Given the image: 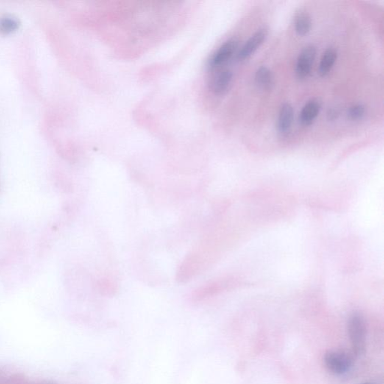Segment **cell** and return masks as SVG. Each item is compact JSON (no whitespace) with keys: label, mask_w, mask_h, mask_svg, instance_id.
Here are the masks:
<instances>
[{"label":"cell","mask_w":384,"mask_h":384,"mask_svg":"<svg viewBox=\"0 0 384 384\" xmlns=\"http://www.w3.org/2000/svg\"><path fill=\"white\" fill-rule=\"evenodd\" d=\"M348 335L353 349L357 355L363 354L366 348L367 328L363 315L354 313L348 320Z\"/></svg>","instance_id":"1"},{"label":"cell","mask_w":384,"mask_h":384,"mask_svg":"<svg viewBox=\"0 0 384 384\" xmlns=\"http://www.w3.org/2000/svg\"><path fill=\"white\" fill-rule=\"evenodd\" d=\"M324 361L327 369L335 374H345L352 366L351 357L341 351H327L324 355Z\"/></svg>","instance_id":"2"},{"label":"cell","mask_w":384,"mask_h":384,"mask_svg":"<svg viewBox=\"0 0 384 384\" xmlns=\"http://www.w3.org/2000/svg\"><path fill=\"white\" fill-rule=\"evenodd\" d=\"M239 47L238 39H229L224 42L209 60L208 65L210 68H218L227 62L232 57Z\"/></svg>","instance_id":"3"},{"label":"cell","mask_w":384,"mask_h":384,"mask_svg":"<svg viewBox=\"0 0 384 384\" xmlns=\"http://www.w3.org/2000/svg\"><path fill=\"white\" fill-rule=\"evenodd\" d=\"M316 54V48L312 45L305 47L301 51L296 62V72L298 78L302 79L309 75L315 62Z\"/></svg>","instance_id":"4"},{"label":"cell","mask_w":384,"mask_h":384,"mask_svg":"<svg viewBox=\"0 0 384 384\" xmlns=\"http://www.w3.org/2000/svg\"><path fill=\"white\" fill-rule=\"evenodd\" d=\"M268 35L267 29L265 28L257 30L251 38L242 47L240 52L238 53V59L243 60L251 57L257 51V50L263 45Z\"/></svg>","instance_id":"5"},{"label":"cell","mask_w":384,"mask_h":384,"mask_svg":"<svg viewBox=\"0 0 384 384\" xmlns=\"http://www.w3.org/2000/svg\"><path fill=\"white\" fill-rule=\"evenodd\" d=\"M232 81V71L229 69H221L213 74L209 86L212 93L222 95L228 90Z\"/></svg>","instance_id":"6"},{"label":"cell","mask_w":384,"mask_h":384,"mask_svg":"<svg viewBox=\"0 0 384 384\" xmlns=\"http://www.w3.org/2000/svg\"><path fill=\"white\" fill-rule=\"evenodd\" d=\"M321 104L318 100H311L305 104L299 114V121L304 126L312 124L321 111Z\"/></svg>","instance_id":"7"},{"label":"cell","mask_w":384,"mask_h":384,"mask_svg":"<svg viewBox=\"0 0 384 384\" xmlns=\"http://www.w3.org/2000/svg\"><path fill=\"white\" fill-rule=\"evenodd\" d=\"M293 108L291 104L285 103L279 110L278 128L281 133H286L291 127L293 121Z\"/></svg>","instance_id":"8"},{"label":"cell","mask_w":384,"mask_h":384,"mask_svg":"<svg viewBox=\"0 0 384 384\" xmlns=\"http://www.w3.org/2000/svg\"><path fill=\"white\" fill-rule=\"evenodd\" d=\"M312 23L310 15L300 11L295 15L294 28L296 33L301 36L307 35L312 29Z\"/></svg>","instance_id":"9"},{"label":"cell","mask_w":384,"mask_h":384,"mask_svg":"<svg viewBox=\"0 0 384 384\" xmlns=\"http://www.w3.org/2000/svg\"><path fill=\"white\" fill-rule=\"evenodd\" d=\"M338 54L336 51L333 48H329L325 52L321 59L319 65V74L320 75L324 77L329 74V71L333 67L334 64L336 62Z\"/></svg>","instance_id":"10"},{"label":"cell","mask_w":384,"mask_h":384,"mask_svg":"<svg viewBox=\"0 0 384 384\" xmlns=\"http://www.w3.org/2000/svg\"><path fill=\"white\" fill-rule=\"evenodd\" d=\"M273 81H274V77H273V73L266 67H260L256 71L255 82L260 88L263 90L271 88Z\"/></svg>","instance_id":"11"},{"label":"cell","mask_w":384,"mask_h":384,"mask_svg":"<svg viewBox=\"0 0 384 384\" xmlns=\"http://www.w3.org/2000/svg\"><path fill=\"white\" fill-rule=\"evenodd\" d=\"M20 23L16 18L12 16H3L0 18V34L9 35L19 28Z\"/></svg>","instance_id":"12"},{"label":"cell","mask_w":384,"mask_h":384,"mask_svg":"<svg viewBox=\"0 0 384 384\" xmlns=\"http://www.w3.org/2000/svg\"><path fill=\"white\" fill-rule=\"evenodd\" d=\"M99 291L104 296H113L117 290V285L111 279L103 278L97 283Z\"/></svg>","instance_id":"13"},{"label":"cell","mask_w":384,"mask_h":384,"mask_svg":"<svg viewBox=\"0 0 384 384\" xmlns=\"http://www.w3.org/2000/svg\"><path fill=\"white\" fill-rule=\"evenodd\" d=\"M365 111L364 106L362 104H355L350 107L348 116L352 120H360L364 116Z\"/></svg>","instance_id":"14"},{"label":"cell","mask_w":384,"mask_h":384,"mask_svg":"<svg viewBox=\"0 0 384 384\" xmlns=\"http://www.w3.org/2000/svg\"><path fill=\"white\" fill-rule=\"evenodd\" d=\"M338 115H339V113H338V110H335V109H331V110L328 111L327 119L329 120H331V121H333V120H336L338 118Z\"/></svg>","instance_id":"15"},{"label":"cell","mask_w":384,"mask_h":384,"mask_svg":"<svg viewBox=\"0 0 384 384\" xmlns=\"http://www.w3.org/2000/svg\"><path fill=\"white\" fill-rule=\"evenodd\" d=\"M363 384H371V383H363Z\"/></svg>","instance_id":"16"}]
</instances>
